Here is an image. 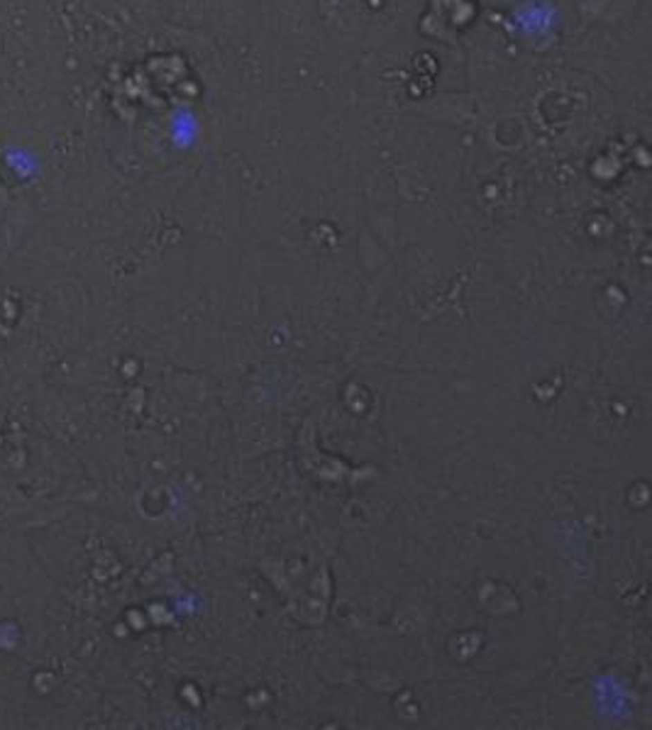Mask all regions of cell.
<instances>
[{"label": "cell", "instance_id": "1", "mask_svg": "<svg viewBox=\"0 0 652 730\" xmlns=\"http://www.w3.org/2000/svg\"><path fill=\"white\" fill-rule=\"evenodd\" d=\"M552 6H545V3H538V6H528L523 8V12H520V20L518 22H523L525 25V32L528 35H543L545 30H550L552 27Z\"/></svg>", "mask_w": 652, "mask_h": 730}, {"label": "cell", "instance_id": "2", "mask_svg": "<svg viewBox=\"0 0 652 730\" xmlns=\"http://www.w3.org/2000/svg\"><path fill=\"white\" fill-rule=\"evenodd\" d=\"M196 135H198V122H196V118H193V115H188V113H181V115H179V140H183V142H191V140H196Z\"/></svg>", "mask_w": 652, "mask_h": 730}]
</instances>
